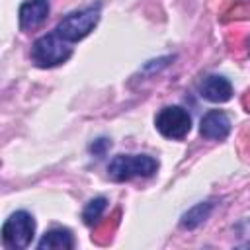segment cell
I'll list each match as a JSON object with an SVG mask.
<instances>
[{
	"label": "cell",
	"mask_w": 250,
	"mask_h": 250,
	"mask_svg": "<svg viewBox=\"0 0 250 250\" xmlns=\"http://www.w3.org/2000/svg\"><path fill=\"white\" fill-rule=\"evenodd\" d=\"M37 248L39 250H70L74 248V240H72L70 230L53 229L41 236V240L37 242Z\"/></svg>",
	"instance_id": "9c48e42d"
},
{
	"label": "cell",
	"mask_w": 250,
	"mask_h": 250,
	"mask_svg": "<svg viewBox=\"0 0 250 250\" xmlns=\"http://www.w3.org/2000/svg\"><path fill=\"white\" fill-rule=\"evenodd\" d=\"M199 92L205 100L213 102V104H223L227 100H230L232 96V86L230 82L225 78V76H217V74H211L207 78H203L201 86H199Z\"/></svg>",
	"instance_id": "ba28073f"
},
{
	"label": "cell",
	"mask_w": 250,
	"mask_h": 250,
	"mask_svg": "<svg viewBox=\"0 0 250 250\" xmlns=\"http://www.w3.org/2000/svg\"><path fill=\"white\" fill-rule=\"evenodd\" d=\"M72 49L66 39H62L57 31L41 35L31 47V61L41 68H51L64 62L70 57Z\"/></svg>",
	"instance_id": "6da1fadb"
},
{
	"label": "cell",
	"mask_w": 250,
	"mask_h": 250,
	"mask_svg": "<svg viewBox=\"0 0 250 250\" xmlns=\"http://www.w3.org/2000/svg\"><path fill=\"white\" fill-rule=\"evenodd\" d=\"M18 16H20V29L31 31L39 27L49 16V0H25L20 6Z\"/></svg>",
	"instance_id": "52a82bcc"
},
{
	"label": "cell",
	"mask_w": 250,
	"mask_h": 250,
	"mask_svg": "<svg viewBox=\"0 0 250 250\" xmlns=\"http://www.w3.org/2000/svg\"><path fill=\"white\" fill-rule=\"evenodd\" d=\"M105 199L104 197H96V199H92L88 205H86V209H84V213H82V219H84V223L86 225H94L100 217H102V213H104V209H105Z\"/></svg>",
	"instance_id": "8fae6325"
},
{
	"label": "cell",
	"mask_w": 250,
	"mask_h": 250,
	"mask_svg": "<svg viewBox=\"0 0 250 250\" xmlns=\"http://www.w3.org/2000/svg\"><path fill=\"white\" fill-rule=\"evenodd\" d=\"M246 248H250V242H248V244H246Z\"/></svg>",
	"instance_id": "7c38bea8"
},
{
	"label": "cell",
	"mask_w": 250,
	"mask_h": 250,
	"mask_svg": "<svg viewBox=\"0 0 250 250\" xmlns=\"http://www.w3.org/2000/svg\"><path fill=\"white\" fill-rule=\"evenodd\" d=\"M35 232V221L27 211H16L12 213L4 227H2V240L8 248L12 250H20L25 248Z\"/></svg>",
	"instance_id": "277c9868"
},
{
	"label": "cell",
	"mask_w": 250,
	"mask_h": 250,
	"mask_svg": "<svg viewBox=\"0 0 250 250\" xmlns=\"http://www.w3.org/2000/svg\"><path fill=\"white\" fill-rule=\"evenodd\" d=\"M98 20H100V8L90 6V8H84L80 12H72L66 18H62L55 31L62 39H66L68 43H74V41L84 39L96 27Z\"/></svg>",
	"instance_id": "3957f363"
},
{
	"label": "cell",
	"mask_w": 250,
	"mask_h": 250,
	"mask_svg": "<svg viewBox=\"0 0 250 250\" xmlns=\"http://www.w3.org/2000/svg\"><path fill=\"white\" fill-rule=\"evenodd\" d=\"M209 211H211V203H199V205H195L191 211H188L184 215L182 225L188 227V229H193V227H197L199 223L205 221V217L209 215Z\"/></svg>",
	"instance_id": "30bf717a"
},
{
	"label": "cell",
	"mask_w": 250,
	"mask_h": 250,
	"mask_svg": "<svg viewBox=\"0 0 250 250\" xmlns=\"http://www.w3.org/2000/svg\"><path fill=\"white\" fill-rule=\"evenodd\" d=\"M158 168V160H154L148 154H117L109 166L107 174L115 182H125L137 176H152Z\"/></svg>",
	"instance_id": "7a4b0ae2"
},
{
	"label": "cell",
	"mask_w": 250,
	"mask_h": 250,
	"mask_svg": "<svg viewBox=\"0 0 250 250\" xmlns=\"http://www.w3.org/2000/svg\"><path fill=\"white\" fill-rule=\"evenodd\" d=\"M199 133L203 139L209 141H223L230 133V119L221 109H211L201 117Z\"/></svg>",
	"instance_id": "8992f818"
},
{
	"label": "cell",
	"mask_w": 250,
	"mask_h": 250,
	"mask_svg": "<svg viewBox=\"0 0 250 250\" xmlns=\"http://www.w3.org/2000/svg\"><path fill=\"white\" fill-rule=\"evenodd\" d=\"M154 123H156V129L168 139H184L191 129V117L180 105L162 107Z\"/></svg>",
	"instance_id": "5b68a950"
}]
</instances>
